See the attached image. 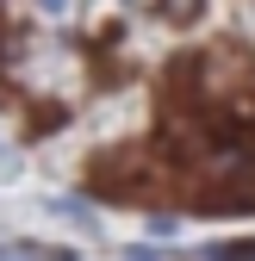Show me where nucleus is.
I'll return each instance as SVG.
<instances>
[{"label":"nucleus","instance_id":"obj_1","mask_svg":"<svg viewBox=\"0 0 255 261\" xmlns=\"http://www.w3.org/2000/svg\"><path fill=\"white\" fill-rule=\"evenodd\" d=\"M206 261H255V243H231V249H206Z\"/></svg>","mask_w":255,"mask_h":261},{"label":"nucleus","instance_id":"obj_2","mask_svg":"<svg viewBox=\"0 0 255 261\" xmlns=\"http://www.w3.org/2000/svg\"><path fill=\"white\" fill-rule=\"evenodd\" d=\"M162 13H168V19H193V13H199V0H162Z\"/></svg>","mask_w":255,"mask_h":261},{"label":"nucleus","instance_id":"obj_3","mask_svg":"<svg viewBox=\"0 0 255 261\" xmlns=\"http://www.w3.org/2000/svg\"><path fill=\"white\" fill-rule=\"evenodd\" d=\"M124 261H162V255H156V249H131V255H124Z\"/></svg>","mask_w":255,"mask_h":261}]
</instances>
